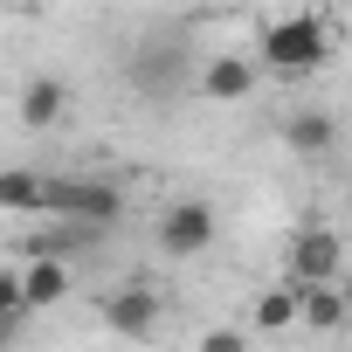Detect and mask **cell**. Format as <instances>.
Masks as SVG:
<instances>
[{"label": "cell", "instance_id": "cell-12", "mask_svg": "<svg viewBox=\"0 0 352 352\" xmlns=\"http://www.w3.org/2000/svg\"><path fill=\"white\" fill-rule=\"evenodd\" d=\"M263 331H283V324H297V283H270V290H256V311H249Z\"/></svg>", "mask_w": 352, "mask_h": 352}, {"label": "cell", "instance_id": "cell-14", "mask_svg": "<svg viewBox=\"0 0 352 352\" xmlns=\"http://www.w3.org/2000/svg\"><path fill=\"white\" fill-rule=\"evenodd\" d=\"M201 352H249V338L221 324V331H201Z\"/></svg>", "mask_w": 352, "mask_h": 352}, {"label": "cell", "instance_id": "cell-9", "mask_svg": "<svg viewBox=\"0 0 352 352\" xmlns=\"http://www.w3.org/2000/svg\"><path fill=\"white\" fill-rule=\"evenodd\" d=\"M14 111H21V124H28V131H56V124H63V111H69V90H63V76H28Z\"/></svg>", "mask_w": 352, "mask_h": 352}, {"label": "cell", "instance_id": "cell-4", "mask_svg": "<svg viewBox=\"0 0 352 352\" xmlns=\"http://www.w3.org/2000/svg\"><path fill=\"white\" fill-rule=\"evenodd\" d=\"M283 270H290V283H338V270H345L338 228H297L283 249Z\"/></svg>", "mask_w": 352, "mask_h": 352}, {"label": "cell", "instance_id": "cell-13", "mask_svg": "<svg viewBox=\"0 0 352 352\" xmlns=\"http://www.w3.org/2000/svg\"><path fill=\"white\" fill-rule=\"evenodd\" d=\"M0 318H28L21 311V270H0Z\"/></svg>", "mask_w": 352, "mask_h": 352}, {"label": "cell", "instance_id": "cell-10", "mask_svg": "<svg viewBox=\"0 0 352 352\" xmlns=\"http://www.w3.org/2000/svg\"><path fill=\"white\" fill-rule=\"evenodd\" d=\"M345 311H352V297H345L338 283H297V324H311V331H338Z\"/></svg>", "mask_w": 352, "mask_h": 352}, {"label": "cell", "instance_id": "cell-5", "mask_svg": "<svg viewBox=\"0 0 352 352\" xmlns=\"http://www.w3.org/2000/svg\"><path fill=\"white\" fill-rule=\"evenodd\" d=\"M97 311H104V324H111L118 338H152V331H159V290H152V283H124V290H111Z\"/></svg>", "mask_w": 352, "mask_h": 352}, {"label": "cell", "instance_id": "cell-11", "mask_svg": "<svg viewBox=\"0 0 352 352\" xmlns=\"http://www.w3.org/2000/svg\"><path fill=\"white\" fill-rule=\"evenodd\" d=\"M42 187H49V173L0 166V214H42Z\"/></svg>", "mask_w": 352, "mask_h": 352}, {"label": "cell", "instance_id": "cell-2", "mask_svg": "<svg viewBox=\"0 0 352 352\" xmlns=\"http://www.w3.org/2000/svg\"><path fill=\"white\" fill-rule=\"evenodd\" d=\"M42 214L104 235V228L124 221V187H118V180H90V173H76V180H49V187H42Z\"/></svg>", "mask_w": 352, "mask_h": 352}, {"label": "cell", "instance_id": "cell-15", "mask_svg": "<svg viewBox=\"0 0 352 352\" xmlns=\"http://www.w3.org/2000/svg\"><path fill=\"white\" fill-rule=\"evenodd\" d=\"M21 324H28V318H0V352H14V338H21Z\"/></svg>", "mask_w": 352, "mask_h": 352}, {"label": "cell", "instance_id": "cell-6", "mask_svg": "<svg viewBox=\"0 0 352 352\" xmlns=\"http://www.w3.org/2000/svg\"><path fill=\"white\" fill-rule=\"evenodd\" d=\"M256 83H263L256 56H208L201 76H194V90L214 97V104H242V97H256Z\"/></svg>", "mask_w": 352, "mask_h": 352}, {"label": "cell", "instance_id": "cell-16", "mask_svg": "<svg viewBox=\"0 0 352 352\" xmlns=\"http://www.w3.org/2000/svg\"><path fill=\"white\" fill-rule=\"evenodd\" d=\"M345 324H352V311H345Z\"/></svg>", "mask_w": 352, "mask_h": 352}, {"label": "cell", "instance_id": "cell-7", "mask_svg": "<svg viewBox=\"0 0 352 352\" xmlns=\"http://www.w3.org/2000/svg\"><path fill=\"white\" fill-rule=\"evenodd\" d=\"M283 145H290L297 159H331V152H338V118H331L324 104H297V111L283 118Z\"/></svg>", "mask_w": 352, "mask_h": 352}, {"label": "cell", "instance_id": "cell-8", "mask_svg": "<svg viewBox=\"0 0 352 352\" xmlns=\"http://www.w3.org/2000/svg\"><path fill=\"white\" fill-rule=\"evenodd\" d=\"M69 297V263L63 256H28L21 263V311L35 318V311H56Z\"/></svg>", "mask_w": 352, "mask_h": 352}, {"label": "cell", "instance_id": "cell-1", "mask_svg": "<svg viewBox=\"0 0 352 352\" xmlns=\"http://www.w3.org/2000/svg\"><path fill=\"white\" fill-rule=\"evenodd\" d=\"M324 56H331V28H324L318 8H297V14L263 21V69L270 76H290V83L297 76H318Z\"/></svg>", "mask_w": 352, "mask_h": 352}, {"label": "cell", "instance_id": "cell-3", "mask_svg": "<svg viewBox=\"0 0 352 352\" xmlns=\"http://www.w3.org/2000/svg\"><path fill=\"white\" fill-rule=\"evenodd\" d=\"M214 235H221V221H214V208L201 194H180V201L159 208V249L166 256H201Z\"/></svg>", "mask_w": 352, "mask_h": 352}]
</instances>
